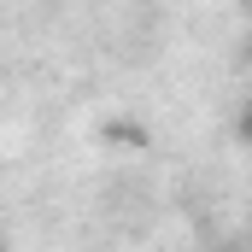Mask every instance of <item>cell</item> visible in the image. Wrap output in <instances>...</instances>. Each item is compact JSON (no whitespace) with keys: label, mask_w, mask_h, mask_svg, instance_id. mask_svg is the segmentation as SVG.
Listing matches in <instances>:
<instances>
[{"label":"cell","mask_w":252,"mask_h":252,"mask_svg":"<svg viewBox=\"0 0 252 252\" xmlns=\"http://www.w3.org/2000/svg\"><path fill=\"white\" fill-rule=\"evenodd\" d=\"M241 129H247V135H252V100H247V112H241Z\"/></svg>","instance_id":"6da1fadb"},{"label":"cell","mask_w":252,"mask_h":252,"mask_svg":"<svg viewBox=\"0 0 252 252\" xmlns=\"http://www.w3.org/2000/svg\"><path fill=\"white\" fill-rule=\"evenodd\" d=\"M0 252H6V247H0Z\"/></svg>","instance_id":"7a4b0ae2"}]
</instances>
